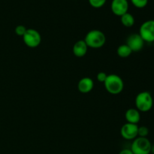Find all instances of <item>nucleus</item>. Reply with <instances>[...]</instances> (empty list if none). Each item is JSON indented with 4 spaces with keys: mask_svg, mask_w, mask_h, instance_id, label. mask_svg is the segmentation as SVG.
Wrapping results in <instances>:
<instances>
[{
    "mask_svg": "<svg viewBox=\"0 0 154 154\" xmlns=\"http://www.w3.org/2000/svg\"><path fill=\"white\" fill-rule=\"evenodd\" d=\"M117 54L121 58H127L132 54V51L129 48V47L126 44H125V45H120L117 48Z\"/></svg>",
    "mask_w": 154,
    "mask_h": 154,
    "instance_id": "nucleus-14",
    "label": "nucleus"
},
{
    "mask_svg": "<svg viewBox=\"0 0 154 154\" xmlns=\"http://www.w3.org/2000/svg\"><path fill=\"white\" fill-rule=\"evenodd\" d=\"M94 87V82L92 78L89 77L81 78L78 84V89L81 93H88L93 90Z\"/></svg>",
    "mask_w": 154,
    "mask_h": 154,
    "instance_id": "nucleus-10",
    "label": "nucleus"
},
{
    "mask_svg": "<svg viewBox=\"0 0 154 154\" xmlns=\"http://www.w3.org/2000/svg\"><path fill=\"white\" fill-rule=\"evenodd\" d=\"M153 48H154V42H153Z\"/></svg>",
    "mask_w": 154,
    "mask_h": 154,
    "instance_id": "nucleus-22",
    "label": "nucleus"
},
{
    "mask_svg": "<svg viewBox=\"0 0 154 154\" xmlns=\"http://www.w3.org/2000/svg\"><path fill=\"white\" fill-rule=\"evenodd\" d=\"M111 11L116 16L121 17L127 13L129 10V2L127 0H112L111 4Z\"/></svg>",
    "mask_w": 154,
    "mask_h": 154,
    "instance_id": "nucleus-9",
    "label": "nucleus"
},
{
    "mask_svg": "<svg viewBox=\"0 0 154 154\" xmlns=\"http://www.w3.org/2000/svg\"><path fill=\"white\" fill-rule=\"evenodd\" d=\"M119 154H134L131 149H123L119 153Z\"/></svg>",
    "mask_w": 154,
    "mask_h": 154,
    "instance_id": "nucleus-20",
    "label": "nucleus"
},
{
    "mask_svg": "<svg viewBox=\"0 0 154 154\" xmlns=\"http://www.w3.org/2000/svg\"><path fill=\"white\" fill-rule=\"evenodd\" d=\"M103 84L105 90L112 95L120 94L124 89V82L123 79L115 74L108 75Z\"/></svg>",
    "mask_w": 154,
    "mask_h": 154,
    "instance_id": "nucleus-2",
    "label": "nucleus"
},
{
    "mask_svg": "<svg viewBox=\"0 0 154 154\" xmlns=\"http://www.w3.org/2000/svg\"><path fill=\"white\" fill-rule=\"evenodd\" d=\"M26 30L27 29L24 26L18 25L16 26L14 31H15V33H16L18 36H21V37H23V36L24 35V34L26 33Z\"/></svg>",
    "mask_w": 154,
    "mask_h": 154,
    "instance_id": "nucleus-18",
    "label": "nucleus"
},
{
    "mask_svg": "<svg viewBox=\"0 0 154 154\" xmlns=\"http://www.w3.org/2000/svg\"><path fill=\"white\" fill-rule=\"evenodd\" d=\"M107 76H108V75H107L105 72H99V73L97 74L96 78H97L98 81H99V82L104 83L105 81V80H106Z\"/></svg>",
    "mask_w": 154,
    "mask_h": 154,
    "instance_id": "nucleus-19",
    "label": "nucleus"
},
{
    "mask_svg": "<svg viewBox=\"0 0 154 154\" xmlns=\"http://www.w3.org/2000/svg\"><path fill=\"white\" fill-rule=\"evenodd\" d=\"M120 21H121V23L126 27L133 26L135 22L134 16L129 12L124 14L120 17Z\"/></svg>",
    "mask_w": 154,
    "mask_h": 154,
    "instance_id": "nucleus-13",
    "label": "nucleus"
},
{
    "mask_svg": "<svg viewBox=\"0 0 154 154\" xmlns=\"http://www.w3.org/2000/svg\"><path fill=\"white\" fill-rule=\"evenodd\" d=\"M144 42L153 43L154 42V20H148L141 25L139 33Z\"/></svg>",
    "mask_w": 154,
    "mask_h": 154,
    "instance_id": "nucleus-6",
    "label": "nucleus"
},
{
    "mask_svg": "<svg viewBox=\"0 0 154 154\" xmlns=\"http://www.w3.org/2000/svg\"><path fill=\"white\" fill-rule=\"evenodd\" d=\"M149 134V129L147 126H138V137L147 138Z\"/></svg>",
    "mask_w": 154,
    "mask_h": 154,
    "instance_id": "nucleus-17",
    "label": "nucleus"
},
{
    "mask_svg": "<svg viewBox=\"0 0 154 154\" xmlns=\"http://www.w3.org/2000/svg\"><path fill=\"white\" fill-rule=\"evenodd\" d=\"M138 124H132V123H126L123 125L120 129V134L123 138L131 141L134 140L138 137Z\"/></svg>",
    "mask_w": 154,
    "mask_h": 154,
    "instance_id": "nucleus-7",
    "label": "nucleus"
},
{
    "mask_svg": "<svg viewBox=\"0 0 154 154\" xmlns=\"http://www.w3.org/2000/svg\"><path fill=\"white\" fill-rule=\"evenodd\" d=\"M126 45L129 47L132 52H138L144 48V41L138 33H133L127 38Z\"/></svg>",
    "mask_w": 154,
    "mask_h": 154,
    "instance_id": "nucleus-8",
    "label": "nucleus"
},
{
    "mask_svg": "<svg viewBox=\"0 0 154 154\" xmlns=\"http://www.w3.org/2000/svg\"><path fill=\"white\" fill-rule=\"evenodd\" d=\"M125 118L126 120V123L138 124L141 120V114L136 108H129L125 113Z\"/></svg>",
    "mask_w": 154,
    "mask_h": 154,
    "instance_id": "nucleus-12",
    "label": "nucleus"
},
{
    "mask_svg": "<svg viewBox=\"0 0 154 154\" xmlns=\"http://www.w3.org/2000/svg\"><path fill=\"white\" fill-rule=\"evenodd\" d=\"M88 46L84 40H79L75 43L73 46V54L77 57H83L87 54Z\"/></svg>",
    "mask_w": 154,
    "mask_h": 154,
    "instance_id": "nucleus-11",
    "label": "nucleus"
},
{
    "mask_svg": "<svg viewBox=\"0 0 154 154\" xmlns=\"http://www.w3.org/2000/svg\"><path fill=\"white\" fill-rule=\"evenodd\" d=\"M150 153L154 154V144H152V146H151V150H150Z\"/></svg>",
    "mask_w": 154,
    "mask_h": 154,
    "instance_id": "nucleus-21",
    "label": "nucleus"
},
{
    "mask_svg": "<svg viewBox=\"0 0 154 154\" xmlns=\"http://www.w3.org/2000/svg\"><path fill=\"white\" fill-rule=\"evenodd\" d=\"M152 144L147 138L137 137L131 145V150L134 154H150Z\"/></svg>",
    "mask_w": 154,
    "mask_h": 154,
    "instance_id": "nucleus-4",
    "label": "nucleus"
},
{
    "mask_svg": "<svg viewBox=\"0 0 154 154\" xmlns=\"http://www.w3.org/2000/svg\"><path fill=\"white\" fill-rule=\"evenodd\" d=\"M24 44L30 48H35L40 45L42 42L41 34L34 29H27L26 32L23 36Z\"/></svg>",
    "mask_w": 154,
    "mask_h": 154,
    "instance_id": "nucleus-5",
    "label": "nucleus"
},
{
    "mask_svg": "<svg viewBox=\"0 0 154 154\" xmlns=\"http://www.w3.org/2000/svg\"><path fill=\"white\" fill-rule=\"evenodd\" d=\"M106 1L107 0H89V3L93 8H100L105 5Z\"/></svg>",
    "mask_w": 154,
    "mask_h": 154,
    "instance_id": "nucleus-16",
    "label": "nucleus"
},
{
    "mask_svg": "<svg viewBox=\"0 0 154 154\" xmlns=\"http://www.w3.org/2000/svg\"><path fill=\"white\" fill-rule=\"evenodd\" d=\"M135 108L140 112H147L153 106V99L151 93L147 91H142L135 97Z\"/></svg>",
    "mask_w": 154,
    "mask_h": 154,
    "instance_id": "nucleus-3",
    "label": "nucleus"
},
{
    "mask_svg": "<svg viewBox=\"0 0 154 154\" xmlns=\"http://www.w3.org/2000/svg\"><path fill=\"white\" fill-rule=\"evenodd\" d=\"M84 40L88 48L99 49L106 43V36L101 30L93 29L87 32Z\"/></svg>",
    "mask_w": 154,
    "mask_h": 154,
    "instance_id": "nucleus-1",
    "label": "nucleus"
},
{
    "mask_svg": "<svg viewBox=\"0 0 154 154\" xmlns=\"http://www.w3.org/2000/svg\"><path fill=\"white\" fill-rule=\"evenodd\" d=\"M131 2L137 8H144L148 4V0H131Z\"/></svg>",
    "mask_w": 154,
    "mask_h": 154,
    "instance_id": "nucleus-15",
    "label": "nucleus"
}]
</instances>
